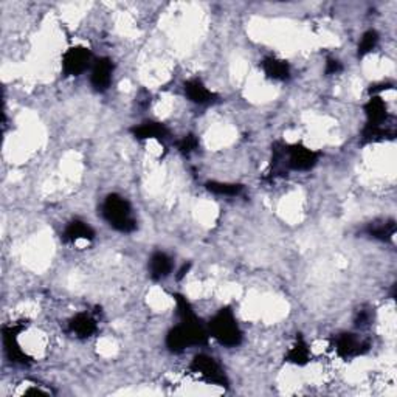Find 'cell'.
Instances as JSON below:
<instances>
[{
  "label": "cell",
  "mask_w": 397,
  "mask_h": 397,
  "mask_svg": "<svg viewBox=\"0 0 397 397\" xmlns=\"http://www.w3.org/2000/svg\"><path fill=\"white\" fill-rule=\"evenodd\" d=\"M366 124L361 132V143H375L385 138H394L396 132L389 124V114L387 104L379 95H373V98L365 104Z\"/></svg>",
  "instance_id": "1"
},
{
  "label": "cell",
  "mask_w": 397,
  "mask_h": 397,
  "mask_svg": "<svg viewBox=\"0 0 397 397\" xmlns=\"http://www.w3.org/2000/svg\"><path fill=\"white\" fill-rule=\"evenodd\" d=\"M104 220L120 233H132L137 230V219L132 213V205L120 194H109L101 207Z\"/></svg>",
  "instance_id": "2"
},
{
  "label": "cell",
  "mask_w": 397,
  "mask_h": 397,
  "mask_svg": "<svg viewBox=\"0 0 397 397\" xmlns=\"http://www.w3.org/2000/svg\"><path fill=\"white\" fill-rule=\"evenodd\" d=\"M208 334L227 347H236L242 343V331L233 310L222 308L208 323Z\"/></svg>",
  "instance_id": "3"
},
{
  "label": "cell",
  "mask_w": 397,
  "mask_h": 397,
  "mask_svg": "<svg viewBox=\"0 0 397 397\" xmlns=\"http://www.w3.org/2000/svg\"><path fill=\"white\" fill-rule=\"evenodd\" d=\"M320 154L304 144H284L283 162L287 171H310L318 163Z\"/></svg>",
  "instance_id": "4"
},
{
  "label": "cell",
  "mask_w": 397,
  "mask_h": 397,
  "mask_svg": "<svg viewBox=\"0 0 397 397\" xmlns=\"http://www.w3.org/2000/svg\"><path fill=\"white\" fill-rule=\"evenodd\" d=\"M191 373H194L202 380H205L208 383H213V385L218 387H227L228 380L227 375L224 373V369L218 364V360L210 357L207 354H199L193 359L190 365Z\"/></svg>",
  "instance_id": "5"
},
{
  "label": "cell",
  "mask_w": 397,
  "mask_h": 397,
  "mask_svg": "<svg viewBox=\"0 0 397 397\" xmlns=\"http://www.w3.org/2000/svg\"><path fill=\"white\" fill-rule=\"evenodd\" d=\"M93 66L92 52L86 47L76 45L68 48L62 57V72L66 76H80Z\"/></svg>",
  "instance_id": "6"
},
{
  "label": "cell",
  "mask_w": 397,
  "mask_h": 397,
  "mask_svg": "<svg viewBox=\"0 0 397 397\" xmlns=\"http://www.w3.org/2000/svg\"><path fill=\"white\" fill-rule=\"evenodd\" d=\"M369 341L360 338L357 334L341 332L337 337H334V350L341 359H355L360 357L369 351Z\"/></svg>",
  "instance_id": "7"
},
{
  "label": "cell",
  "mask_w": 397,
  "mask_h": 397,
  "mask_svg": "<svg viewBox=\"0 0 397 397\" xmlns=\"http://www.w3.org/2000/svg\"><path fill=\"white\" fill-rule=\"evenodd\" d=\"M22 331H24V324H20V323H15L11 326L3 327L5 354H6V357H8L13 364H16V365L30 364V357L22 351V347H20L19 341H17V334H20Z\"/></svg>",
  "instance_id": "8"
},
{
  "label": "cell",
  "mask_w": 397,
  "mask_h": 397,
  "mask_svg": "<svg viewBox=\"0 0 397 397\" xmlns=\"http://www.w3.org/2000/svg\"><path fill=\"white\" fill-rule=\"evenodd\" d=\"M115 66L112 59L109 58H100L93 62L92 70H90V86L95 92H106V90L112 84Z\"/></svg>",
  "instance_id": "9"
},
{
  "label": "cell",
  "mask_w": 397,
  "mask_h": 397,
  "mask_svg": "<svg viewBox=\"0 0 397 397\" xmlns=\"http://www.w3.org/2000/svg\"><path fill=\"white\" fill-rule=\"evenodd\" d=\"M183 92L188 100L194 104H199V106H207V104H211L218 100V95L211 92V90L204 84V81L199 78L185 81Z\"/></svg>",
  "instance_id": "10"
},
{
  "label": "cell",
  "mask_w": 397,
  "mask_h": 397,
  "mask_svg": "<svg viewBox=\"0 0 397 397\" xmlns=\"http://www.w3.org/2000/svg\"><path fill=\"white\" fill-rule=\"evenodd\" d=\"M197 346L193 334L186 329L183 324H176L166 336V347L174 354H180L186 351L188 347Z\"/></svg>",
  "instance_id": "11"
},
{
  "label": "cell",
  "mask_w": 397,
  "mask_h": 397,
  "mask_svg": "<svg viewBox=\"0 0 397 397\" xmlns=\"http://www.w3.org/2000/svg\"><path fill=\"white\" fill-rule=\"evenodd\" d=\"M132 135H134L137 140H158L163 142L170 137V129L165 126L163 123L158 121H143L140 124H137L130 129Z\"/></svg>",
  "instance_id": "12"
},
{
  "label": "cell",
  "mask_w": 397,
  "mask_h": 397,
  "mask_svg": "<svg viewBox=\"0 0 397 397\" xmlns=\"http://www.w3.org/2000/svg\"><path fill=\"white\" fill-rule=\"evenodd\" d=\"M61 238L67 244H73L78 241H92L95 238V230L86 220L73 219L66 225Z\"/></svg>",
  "instance_id": "13"
},
{
  "label": "cell",
  "mask_w": 397,
  "mask_h": 397,
  "mask_svg": "<svg viewBox=\"0 0 397 397\" xmlns=\"http://www.w3.org/2000/svg\"><path fill=\"white\" fill-rule=\"evenodd\" d=\"M98 329L96 320L87 312H80L68 322V331L75 334L78 338H89Z\"/></svg>",
  "instance_id": "14"
},
{
  "label": "cell",
  "mask_w": 397,
  "mask_h": 397,
  "mask_svg": "<svg viewBox=\"0 0 397 397\" xmlns=\"http://www.w3.org/2000/svg\"><path fill=\"white\" fill-rule=\"evenodd\" d=\"M264 75L271 81H287L290 78V66L287 61L276 57H267L261 62Z\"/></svg>",
  "instance_id": "15"
},
{
  "label": "cell",
  "mask_w": 397,
  "mask_h": 397,
  "mask_svg": "<svg viewBox=\"0 0 397 397\" xmlns=\"http://www.w3.org/2000/svg\"><path fill=\"white\" fill-rule=\"evenodd\" d=\"M149 275L152 280L162 281L165 278H168L172 271V260L170 255L165 252H156L149 257Z\"/></svg>",
  "instance_id": "16"
},
{
  "label": "cell",
  "mask_w": 397,
  "mask_h": 397,
  "mask_svg": "<svg viewBox=\"0 0 397 397\" xmlns=\"http://www.w3.org/2000/svg\"><path fill=\"white\" fill-rule=\"evenodd\" d=\"M285 361H289L292 365L304 366L310 361V347L308 345V341L304 340L303 336H297L295 341L289 347V351L285 352Z\"/></svg>",
  "instance_id": "17"
},
{
  "label": "cell",
  "mask_w": 397,
  "mask_h": 397,
  "mask_svg": "<svg viewBox=\"0 0 397 397\" xmlns=\"http://www.w3.org/2000/svg\"><path fill=\"white\" fill-rule=\"evenodd\" d=\"M366 234L379 241H391L396 234V222L393 219L371 222L366 227Z\"/></svg>",
  "instance_id": "18"
},
{
  "label": "cell",
  "mask_w": 397,
  "mask_h": 397,
  "mask_svg": "<svg viewBox=\"0 0 397 397\" xmlns=\"http://www.w3.org/2000/svg\"><path fill=\"white\" fill-rule=\"evenodd\" d=\"M207 190L216 194V196H227V197H234L239 196L244 191V186L239 183H227V182H208Z\"/></svg>",
  "instance_id": "19"
},
{
  "label": "cell",
  "mask_w": 397,
  "mask_h": 397,
  "mask_svg": "<svg viewBox=\"0 0 397 397\" xmlns=\"http://www.w3.org/2000/svg\"><path fill=\"white\" fill-rule=\"evenodd\" d=\"M379 33L375 30H368L364 33L361 36L360 43H359V48H357V57L361 59L365 58L366 54L371 53L375 47L379 44Z\"/></svg>",
  "instance_id": "20"
},
{
  "label": "cell",
  "mask_w": 397,
  "mask_h": 397,
  "mask_svg": "<svg viewBox=\"0 0 397 397\" xmlns=\"http://www.w3.org/2000/svg\"><path fill=\"white\" fill-rule=\"evenodd\" d=\"M177 148L182 154H191V152L199 148V138L194 134H188L182 138V140L177 142Z\"/></svg>",
  "instance_id": "21"
},
{
  "label": "cell",
  "mask_w": 397,
  "mask_h": 397,
  "mask_svg": "<svg viewBox=\"0 0 397 397\" xmlns=\"http://www.w3.org/2000/svg\"><path fill=\"white\" fill-rule=\"evenodd\" d=\"M373 322V312L369 309H364L357 313V317H355V326L360 327V329H364V327L369 326Z\"/></svg>",
  "instance_id": "22"
},
{
  "label": "cell",
  "mask_w": 397,
  "mask_h": 397,
  "mask_svg": "<svg viewBox=\"0 0 397 397\" xmlns=\"http://www.w3.org/2000/svg\"><path fill=\"white\" fill-rule=\"evenodd\" d=\"M341 70H343V66L341 62L336 58H327L326 59V66H324V73L326 75H338Z\"/></svg>",
  "instance_id": "23"
}]
</instances>
